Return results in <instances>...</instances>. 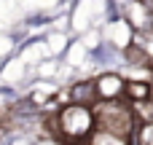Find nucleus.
Wrapping results in <instances>:
<instances>
[{"label": "nucleus", "instance_id": "f257e3e1", "mask_svg": "<svg viewBox=\"0 0 153 145\" xmlns=\"http://www.w3.org/2000/svg\"><path fill=\"white\" fill-rule=\"evenodd\" d=\"M59 129L70 137V140H78V137H86L91 129H94V113L89 105H67L62 108L59 113Z\"/></svg>", "mask_w": 153, "mask_h": 145}, {"label": "nucleus", "instance_id": "f03ea898", "mask_svg": "<svg viewBox=\"0 0 153 145\" xmlns=\"http://www.w3.org/2000/svg\"><path fill=\"white\" fill-rule=\"evenodd\" d=\"M94 89H97V97L102 100H116L124 94V81L116 75V73H105L94 81Z\"/></svg>", "mask_w": 153, "mask_h": 145}, {"label": "nucleus", "instance_id": "7ed1b4c3", "mask_svg": "<svg viewBox=\"0 0 153 145\" xmlns=\"http://www.w3.org/2000/svg\"><path fill=\"white\" fill-rule=\"evenodd\" d=\"M94 97H97V89H94L91 81H83V83L73 86V91H70V100H73L75 105H91Z\"/></svg>", "mask_w": 153, "mask_h": 145}, {"label": "nucleus", "instance_id": "20e7f679", "mask_svg": "<svg viewBox=\"0 0 153 145\" xmlns=\"http://www.w3.org/2000/svg\"><path fill=\"white\" fill-rule=\"evenodd\" d=\"M124 94H126L129 100H134V102H145L153 94V89L145 81H129V83H124Z\"/></svg>", "mask_w": 153, "mask_h": 145}, {"label": "nucleus", "instance_id": "39448f33", "mask_svg": "<svg viewBox=\"0 0 153 145\" xmlns=\"http://www.w3.org/2000/svg\"><path fill=\"white\" fill-rule=\"evenodd\" d=\"M91 145H129V137H121V135H113V132H102V129H97L94 137H91Z\"/></svg>", "mask_w": 153, "mask_h": 145}]
</instances>
